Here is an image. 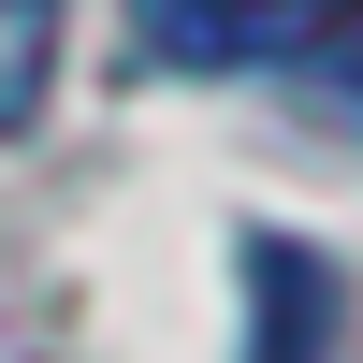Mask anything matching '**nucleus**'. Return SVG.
<instances>
[{"label": "nucleus", "instance_id": "obj_2", "mask_svg": "<svg viewBox=\"0 0 363 363\" xmlns=\"http://www.w3.org/2000/svg\"><path fill=\"white\" fill-rule=\"evenodd\" d=\"M58 87V0H0V131H29Z\"/></svg>", "mask_w": 363, "mask_h": 363}, {"label": "nucleus", "instance_id": "obj_3", "mask_svg": "<svg viewBox=\"0 0 363 363\" xmlns=\"http://www.w3.org/2000/svg\"><path fill=\"white\" fill-rule=\"evenodd\" d=\"M291 73L320 87V102L363 131V0H335V15H306V44H291Z\"/></svg>", "mask_w": 363, "mask_h": 363}, {"label": "nucleus", "instance_id": "obj_1", "mask_svg": "<svg viewBox=\"0 0 363 363\" xmlns=\"http://www.w3.org/2000/svg\"><path fill=\"white\" fill-rule=\"evenodd\" d=\"M320 0H145V44L174 73H233V58H291Z\"/></svg>", "mask_w": 363, "mask_h": 363}]
</instances>
